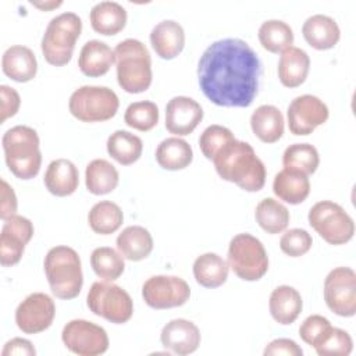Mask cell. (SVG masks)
<instances>
[{
  "instance_id": "1",
  "label": "cell",
  "mask_w": 356,
  "mask_h": 356,
  "mask_svg": "<svg viewBox=\"0 0 356 356\" xmlns=\"http://www.w3.org/2000/svg\"><path fill=\"white\" fill-rule=\"evenodd\" d=\"M261 72L257 53L238 38L213 42L197 63L203 95L221 107H249L259 93Z\"/></svg>"
},
{
  "instance_id": "2",
  "label": "cell",
  "mask_w": 356,
  "mask_h": 356,
  "mask_svg": "<svg viewBox=\"0 0 356 356\" xmlns=\"http://www.w3.org/2000/svg\"><path fill=\"white\" fill-rule=\"evenodd\" d=\"M220 178L234 182L246 192H257L266 184V167L250 143L232 140L213 159Z\"/></svg>"
},
{
  "instance_id": "3",
  "label": "cell",
  "mask_w": 356,
  "mask_h": 356,
  "mask_svg": "<svg viewBox=\"0 0 356 356\" xmlns=\"http://www.w3.org/2000/svg\"><path fill=\"white\" fill-rule=\"evenodd\" d=\"M8 170L19 179H32L42 165L40 140L38 132L28 125H15L1 138Z\"/></svg>"
},
{
  "instance_id": "4",
  "label": "cell",
  "mask_w": 356,
  "mask_h": 356,
  "mask_svg": "<svg viewBox=\"0 0 356 356\" xmlns=\"http://www.w3.org/2000/svg\"><path fill=\"white\" fill-rule=\"evenodd\" d=\"M44 274L51 293L58 299H74L81 293L83 274L79 254L70 246L58 245L44 256Z\"/></svg>"
},
{
  "instance_id": "5",
  "label": "cell",
  "mask_w": 356,
  "mask_h": 356,
  "mask_svg": "<svg viewBox=\"0 0 356 356\" xmlns=\"http://www.w3.org/2000/svg\"><path fill=\"white\" fill-rule=\"evenodd\" d=\"M118 85L127 93H142L152 85V58L138 39L121 40L114 49Z\"/></svg>"
},
{
  "instance_id": "6",
  "label": "cell",
  "mask_w": 356,
  "mask_h": 356,
  "mask_svg": "<svg viewBox=\"0 0 356 356\" xmlns=\"http://www.w3.org/2000/svg\"><path fill=\"white\" fill-rule=\"evenodd\" d=\"M81 32L82 19L75 13L67 11L51 18L40 42L44 60L56 67L67 65L71 61Z\"/></svg>"
},
{
  "instance_id": "7",
  "label": "cell",
  "mask_w": 356,
  "mask_h": 356,
  "mask_svg": "<svg viewBox=\"0 0 356 356\" xmlns=\"http://www.w3.org/2000/svg\"><path fill=\"white\" fill-rule=\"evenodd\" d=\"M120 107L117 93L107 86L83 85L72 92L68 110L82 122H102L113 118Z\"/></svg>"
},
{
  "instance_id": "8",
  "label": "cell",
  "mask_w": 356,
  "mask_h": 356,
  "mask_svg": "<svg viewBox=\"0 0 356 356\" xmlns=\"http://www.w3.org/2000/svg\"><path fill=\"white\" fill-rule=\"evenodd\" d=\"M227 263L243 281H259L268 270V256L263 243L248 232L236 234L229 241Z\"/></svg>"
},
{
  "instance_id": "9",
  "label": "cell",
  "mask_w": 356,
  "mask_h": 356,
  "mask_svg": "<svg viewBox=\"0 0 356 356\" xmlns=\"http://www.w3.org/2000/svg\"><path fill=\"white\" fill-rule=\"evenodd\" d=\"M307 220L310 227L330 245H343L355 235L353 218L341 204L332 200H321L313 204Z\"/></svg>"
},
{
  "instance_id": "10",
  "label": "cell",
  "mask_w": 356,
  "mask_h": 356,
  "mask_svg": "<svg viewBox=\"0 0 356 356\" xmlns=\"http://www.w3.org/2000/svg\"><path fill=\"white\" fill-rule=\"evenodd\" d=\"M86 305L93 314L113 324L128 323L134 314V302L129 293L110 281L93 282L86 296Z\"/></svg>"
},
{
  "instance_id": "11",
  "label": "cell",
  "mask_w": 356,
  "mask_h": 356,
  "mask_svg": "<svg viewBox=\"0 0 356 356\" xmlns=\"http://www.w3.org/2000/svg\"><path fill=\"white\" fill-rule=\"evenodd\" d=\"M324 300L328 309L341 317L356 313V273L350 267H335L324 280Z\"/></svg>"
},
{
  "instance_id": "12",
  "label": "cell",
  "mask_w": 356,
  "mask_h": 356,
  "mask_svg": "<svg viewBox=\"0 0 356 356\" xmlns=\"http://www.w3.org/2000/svg\"><path fill=\"white\" fill-rule=\"evenodd\" d=\"M61 341L68 350L78 356L103 355L110 345L106 330L83 318L68 321L61 331Z\"/></svg>"
},
{
  "instance_id": "13",
  "label": "cell",
  "mask_w": 356,
  "mask_h": 356,
  "mask_svg": "<svg viewBox=\"0 0 356 356\" xmlns=\"http://www.w3.org/2000/svg\"><path fill=\"white\" fill-rule=\"evenodd\" d=\"M189 296L188 282L177 275H153L142 285L145 303L157 310L179 307L189 300Z\"/></svg>"
},
{
  "instance_id": "14",
  "label": "cell",
  "mask_w": 356,
  "mask_h": 356,
  "mask_svg": "<svg viewBox=\"0 0 356 356\" xmlns=\"http://www.w3.org/2000/svg\"><path fill=\"white\" fill-rule=\"evenodd\" d=\"M327 104L314 95H302L295 97L286 110L289 131L296 136L310 135L317 127L328 120Z\"/></svg>"
},
{
  "instance_id": "15",
  "label": "cell",
  "mask_w": 356,
  "mask_h": 356,
  "mask_svg": "<svg viewBox=\"0 0 356 356\" xmlns=\"http://www.w3.org/2000/svg\"><path fill=\"white\" fill-rule=\"evenodd\" d=\"M56 316V305L44 292L28 295L15 309V324L24 334H39L47 330Z\"/></svg>"
},
{
  "instance_id": "16",
  "label": "cell",
  "mask_w": 356,
  "mask_h": 356,
  "mask_svg": "<svg viewBox=\"0 0 356 356\" xmlns=\"http://www.w3.org/2000/svg\"><path fill=\"white\" fill-rule=\"evenodd\" d=\"M33 231L32 221L24 216L14 214L4 221L0 232V263L3 267H11L21 260Z\"/></svg>"
},
{
  "instance_id": "17",
  "label": "cell",
  "mask_w": 356,
  "mask_h": 356,
  "mask_svg": "<svg viewBox=\"0 0 356 356\" xmlns=\"http://www.w3.org/2000/svg\"><path fill=\"white\" fill-rule=\"evenodd\" d=\"M203 120L202 106L192 97L175 96L165 106V129L175 136H186Z\"/></svg>"
},
{
  "instance_id": "18",
  "label": "cell",
  "mask_w": 356,
  "mask_h": 356,
  "mask_svg": "<svg viewBox=\"0 0 356 356\" xmlns=\"http://www.w3.org/2000/svg\"><path fill=\"white\" fill-rule=\"evenodd\" d=\"M200 339L202 335L197 325L186 318L168 321L160 334L161 345L179 356L193 353L199 348Z\"/></svg>"
},
{
  "instance_id": "19",
  "label": "cell",
  "mask_w": 356,
  "mask_h": 356,
  "mask_svg": "<svg viewBox=\"0 0 356 356\" xmlns=\"http://www.w3.org/2000/svg\"><path fill=\"white\" fill-rule=\"evenodd\" d=\"M149 39L160 58L172 60L184 50L185 31L177 21L164 19L153 26Z\"/></svg>"
},
{
  "instance_id": "20",
  "label": "cell",
  "mask_w": 356,
  "mask_h": 356,
  "mask_svg": "<svg viewBox=\"0 0 356 356\" xmlns=\"http://www.w3.org/2000/svg\"><path fill=\"white\" fill-rule=\"evenodd\" d=\"M3 72L15 82H29L36 76L38 61L35 53L22 44L10 46L1 57Z\"/></svg>"
},
{
  "instance_id": "21",
  "label": "cell",
  "mask_w": 356,
  "mask_h": 356,
  "mask_svg": "<svg viewBox=\"0 0 356 356\" xmlns=\"http://www.w3.org/2000/svg\"><path fill=\"white\" fill-rule=\"evenodd\" d=\"M302 33L305 40L316 50H330L341 38L337 21L324 14L310 15L302 25Z\"/></svg>"
},
{
  "instance_id": "22",
  "label": "cell",
  "mask_w": 356,
  "mask_h": 356,
  "mask_svg": "<svg viewBox=\"0 0 356 356\" xmlns=\"http://www.w3.org/2000/svg\"><path fill=\"white\" fill-rule=\"evenodd\" d=\"M46 189L58 197L72 195L79 185V172L75 164L67 159L53 160L44 172Z\"/></svg>"
},
{
  "instance_id": "23",
  "label": "cell",
  "mask_w": 356,
  "mask_h": 356,
  "mask_svg": "<svg viewBox=\"0 0 356 356\" xmlns=\"http://www.w3.org/2000/svg\"><path fill=\"white\" fill-rule=\"evenodd\" d=\"M114 61V50H111L107 43L93 39L88 40L82 46L79 51L78 67L83 75L97 78L107 74Z\"/></svg>"
},
{
  "instance_id": "24",
  "label": "cell",
  "mask_w": 356,
  "mask_h": 356,
  "mask_svg": "<svg viewBox=\"0 0 356 356\" xmlns=\"http://www.w3.org/2000/svg\"><path fill=\"white\" fill-rule=\"evenodd\" d=\"M310 58L305 50L296 46L285 49L278 60V78L286 88L300 86L309 74Z\"/></svg>"
},
{
  "instance_id": "25",
  "label": "cell",
  "mask_w": 356,
  "mask_h": 356,
  "mask_svg": "<svg viewBox=\"0 0 356 356\" xmlns=\"http://www.w3.org/2000/svg\"><path fill=\"white\" fill-rule=\"evenodd\" d=\"M303 300L298 289L289 285H280L273 289L268 300L271 317L282 325L292 324L300 314Z\"/></svg>"
},
{
  "instance_id": "26",
  "label": "cell",
  "mask_w": 356,
  "mask_h": 356,
  "mask_svg": "<svg viewBox=\"0 0 356 356\" xmlns=\"http://www.w3.org/2000/svg\"><path fill=\"white\" fill-rule=\"evenodd\" d=\"M127 10L117 1H100L89 13L92 29L100 35H117L127 25Z\"/></svg>"
},
{
  "instance_id": "27",
  "label": "cell",
  "mask_w": 356,
  "mask_h": 356,
  "mask_svg": "<svg viewBox=\"0 0 356 356\" xmlns=\"http://www.w3.org/2000/svg\"><path fill=\"white\" fill-rule=\"evenodd\" d=\"M273 192L280 200L289 204H299L310 193V181L306 174L282 168L273 181Z\"/></svg>"
},
{
  "instance_id": "28",
  "label": "cell",
  "mask_w": 356,
  "mask_h": 356,
  "mask_svg": "<svg viewBox=\"0 0 356 356\" xmlns=\"http://www.w3.org/2000/svg\"><path fill=\"white\" fill-rule=\"evenodd\" d=\"M253 134L264 143H275L284 134V115L273 104L259 106L250 115Z\"/></svg>"
},
{
  "instance_id": "29",
  "label": "cell",
  "mask_w": 356,
  "mask_h": 356,
  "mask_svg": "<svg viewBox=\"0 0 356 356\" xmlns=\"http://www.w3.org/2000/svg\"><path fill=\"white\" fill-rule=\"evenodd\" d=\"M115 243L122 257L131 261H140L153 250L152 234L140 225H129L124 228L118 234Z\"/></svg>"
},
{
  "instance_id": "30",
  "label": "cell",
  "mask_w": 356,
  "mask_h": 356,
  "mask_svg": "<svg viewBox=\"0 0 356 356\" xmlns=\"http://www.w3.org/2000/svg\"><path fill=\"white\" fill-rule=\"evenodd\" d=\"M193 277L196 282L204 288H218L228 278L229 266L217 253H203L193 261Z\"/></svg>"
},
{
  "instance_id": "31",
  "label": "cell",
  "mask_w": 356,
  "mask_h": 356,
  "mask_svg": "<svg viewBox=\"0 0 356 356\" xmlns=\"http://www.w3.org/2000/svg\"><path fill=\"white\" fill-rule=\"evenodd\" d=\"M193 160V150L191 145L178 138L171 136L161 140L156 149V161L168 171H178L186 168Z\"/></svg>"
},
{
  "instance_id": "32",
  "label": "cell",
  "mask_w": 356,
  "mask_h": 356,
  "mask_svg": "<svg viewBox=\"0 0 356 356\" xmlns=\"http://www.w3.org/2000/svg\"><path fill=\"white\" fill-rule=\"evenodd\" d=\"M120 181L117 168L106 159L92 160L85 170V185L92 195H107L113 192Z\"/></svg>"
},
{
  "instance_id": "33",
  "label": "cell",
  "mask_w": 356,
  "mask_h": 356,
  "mask_svg": "<svg viewBox=\"0 0 356 356\" xmlns=\"http://www.w3.org/2000/svg\"><path fill=\"white\" fill-rule=\"evenodd\" d=\"M107 153L121 165H129L139 160L143 142L138 135L124 129H117L107 139Z\"/></svg>"
},
{
  "instance_id": "34",
  "label": "cell",
  "mask_w": 356,
  "mask_h": 356,
  "mask_svg": "<svg viewBox=\"0 0 356 356\" xmlns=\"http://www.w3.org/2000/svg\"><path fill=\"white\" fill-rule=\"evenodd\" d=\"M124 221L121 207L111 200H102L92 206L88 214V222L93 232L110 235L115 232Z\"/></svg>"
},
{
  "instance_id": "35",
  "label": "cell",
  "mask_w": 356,
  "mask_h": 356,
  "mask_svg": "<svg viewBox=\"0 0 356 356\" xmlns=\"http://www.w3.org/2000/svg\"><path fill=\"white\" fill-rule=\"evenodd\" d=\"M254 218L260 228L267 234H280L286 229L291 216L281 202L273 197H266L256 206Z\"/></svg>"
},
{
  "instance_id": "36",
  "label": "cell",
  "mask_w": 356,
  "mask_h": 356,
  "mask_svg": "<svg viewBox=\"0 0 356 356\" xmlns=\"http://www.w3.org/2000/svg\"><path fill=\"white\" fill-rule=\"evenodd\" d=\"M261 47L270 53H282L293 43L292 28L281 19H267L257 31Z\"/></svg>"
},
{
  "instance_id": "37",
  "label": "cell",
  "mask_w": 356,
  "mask_h": 356,
  "mask_svg": "<svg viewBox=\"0 0 356 356\" xmlns=\"http://www.w3.org/2000/svg\"><path fill=\"white\" fill-rule=\"evenodd\" d=\"M90 266L99 278L110 282L120 278L125 270L122 254L110 246L93 249L90 254Z\"/></svg>"
},
{
  "instance_id": "38",
  "label": "cell",
  "mask_w": 356,
  "mask_h": 356,
  "mask_svg": "<svg viewBox=\"0 0 356 356\" xmlns=\"http://www.w3.org/2000/svg\"><path fill=\"white\" fill-rule=\"evenodd\" d=\"M320 164L317 149L310 143L289 145L282 154V165L288 170H295L310 175L316 172Z\"/></svg>"
},
{
  "instance_id": "39",
  "label": "cell",
  "mask_w": 356,
  "mask_h": 356,
  "mask_svg": "<svg viewBox=\"0 0 356 356\" xmlns=\"http://www.w3.org/2000/svg\"><path fill=\"white\" fill-rule=\"evenodd\" d=\"M124 121L128 127L136 131L147 132L159 122V107L149 100L134 102L127 107Z\"/></svg>"
},
{
  "instance_id": "40",
  "label": "cell",
  "mask_w": 356,
  "mask_h": 356,
  "mask_svg": "<svg viewBox=\"0 0 356 356\" xmlns=\"http://www.w3.org/2000/svg\"><path fill=\"white\" fill-rule=\"evenodd\" d=\"M236 138L228 129L227 127L213 124L209 125L199 136V147L203 153V156L207 160H211L221 152L222 147H225L228 143L235 140Z\"/></svg>"
},
{
  "instance_id": "41",
  "label": "cell",
  "mask_w": 356,
  "mask_h": 356,
  "mask_svg": "<svg viewBox=\"0 0 356 356\" xmlns=\"http://www.w3.org/2000/svg\"><path fill=\"white\" fill-rule=\"evenodd\" d=\"M352 337L345 330L337 327H331L314 346L316 353L320 356H348L352 353Z\"/></svg>"
},
{
  "instance_id": "42",
  "label": "cell",
  "mask_w": 356,
  "mask_h": 356,
  "mask_svg": "<svg viewBox=\"0 0 356 356\" xmlns=\"http://www.w3.org/2000/svg\"><path fill=\"white\" fill-rule=\"evenodd\" d=\"M312 245V235L302 228H291L285 231L280 239V249L289 257H300L306 254Z\"/></svg>"
},
{
  "instance_id": "43",
  "label": "cell",
  "mask_w": 356,
  "mask_h": 356,
  "mask_svg": "<svg viewBox=\"0 0 356 356\" xmlns=\"http://www.w3.org/2000/svg\"><path fill=\"white\" fill-rule=\"evenodd\" d=\"M331 327L332 325L328 318H325L320 314H312V316L306 317L303 320V323L300 324L299 335L305 343L314 348Z\"/></svg>"
},
{
  "instance_id": "44",
  "label": "cell",
  "mask_w": 356,
  "mask_h": 356,
  "mask_svg": "<svg viewBox=\"0 0 356 356\" xmlns=\"http://www.w3.org/2000/svg\"><path fill=\"white\" fill-rule=\"evenodd\" d=\"M0 96H1V108H0V122L3 124L7 118L14 117L21 106L19 93L7 85L0 86Z\"/></svg>"
},
{
  "instance_id": "45",
  "label": "cell",
  "mask_w": 356,
  "mask_h": 356,
  "mask_svg": "<svg viewBox=\"0 0 356 356\" xmlns=\"http://www.w3.org/2000/svg\"><path fill=\"white\" fill-rule=\"evenodd\" d=\"M0 199H1L0 200V218L3 221H6L17 213L18 202H17V196H15L14 189L11 188V185L4 178H1Z\"/></svg>"
},
{
  "instance_id": "46",
  "label": "cell",
  "mask_w": 356,
  "mask_h": 356,
  "mask_svg": "<svg viewBox=\"0 0 356 356\" xmlns=\"http://www.w3.org/2000/svg\"><path fill=\"white\" fill-rule=\"evenodd\" d=\"M263 353L267 356L274 355V356H302L303 350L302 348L293 341V339H288V338H277L274 341H271L263 350Z\"/></svg>"
},
{
  "instance_id": "47",
  "label": "cell",
  "mask_w": 356,
  "mask_h": 356,
  "mask_svg": "<svg viewBox=\"0 0 356 356\" xmlns=\"http://www.w3.org/2000/svg\"><path fill=\"white\" fill-rule=\"evenodd\" d=\"M36 349L31 341L25 338H13L6 342L1 356H35Z\"/></svg>"
},
{
  "instance_id": "48",
  "label": "cell",
  "mask_w": 356,
  "mask_h": 356,
  "mask_svg": "<svg viewBox=\"0 0 356 356\" xmlns=\"http://www.w3.org/2000/svg\"><path fill=\"white\" fill-rule=\"evenodd\" d=\"M31 4H32L33 7H38V8H40V10H44V11H47V10H53V8H57V7H60V6L63 4V1H44V3L32 1Z\"/></svg>"
}]
</instances>
